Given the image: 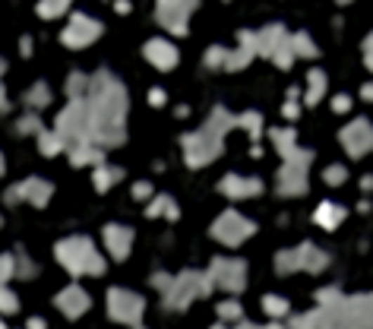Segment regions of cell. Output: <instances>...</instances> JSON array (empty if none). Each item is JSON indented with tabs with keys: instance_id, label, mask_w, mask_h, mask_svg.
<instances>
[{
	"instance_id": "5bb4252c",
	"label": "cell",
	"mask_w": 373,
	"mask_h": 329,
	"mask_svg": "<svg viewBox=\"0 0 373 329\" xmlns=\"http://www.w3.org/2000/svg\"><path fill=\"white\" fill-rule=\"evenodd\" d=\"M143 54L149 57V63H155L158 70H174L177 67V48L168 41V38H152V41H145Z\"/></svg>"
},
{
	"instance_id": "4316f807",
	"label": "cell",
	"mask_w": 373,
	"mask_h": 329,
	"mask_svg": "<svg viewBox=\"0 0 373 329\" xmlns=\"http://www.w3.org/2000/svg\"><path fill=\"white\" fill-rule=\"evenodd\" d=\"M48 101H51V92L44 82H35V86L25 92V105H32V108H44Z\"/></svg>"
},
{
	"instance_id": "8d00e7d4",
	"label": "cell",
	"mask_w": 373,
	"mask_h": 329,
	"mask_svg": "<svg viewBox=\"0 0 373 329\" xmlns=\"http://www.w3.org/2000/svg\"><path fill=\"white\" fill-rule=\"evenodd\" d=\"M38 130V117L35 114H29V117L19 120V133H35Z\"/></svg>"
},
{
	"instance_id": "6da1fadb",
	"label": "cell",
	"mask_w": 373,
	"mask_h": 329,
	"mask_svg": "<svg viewBox=\"0 0 373 329\" xmlns=\"http://www.w3.org/2000/svg\"><path fill=\"white\" fill-rule=\"evenodd\" d=\"M89 111H92V143L117 146L124 139L126 92L107 73L92 79V105H89Z\"/></svg>"
},
{
	"instance_id": "5b68a950",
	"label": "cell",
	"mask_w": 373,
	"mask_h": 329,
	"mask_svg": "<svg viewBox=\"0 0 373 329\" xmlns=\"http://www.w3.org/2000/svg\"><path fill=\"white\" fill-rule=\"evenodd\" d=\"M256 54L272 57V63H278L282 70L291 67L294 60V51H291V35L284 32V25H266L256 32Z\"/></svg>"
},
{
	"instance_id": "bcb514c9",
	"label": "cell",
	"mask_w": 373,
	"mask_h": 329,
	"mask_svg": "<svg viewBox=\"0 0 373 329\" xmlns=\"http://www.w3.org/2000/svg\"><path fill=\"white\" fill-rule=\"evenodd\" d=\"M360 187H364V190H370V187H373V177H370V174H367V177H364V181H360Z\"/></svg>"
},
{
	"instance_id": "f907efd6",
	"label": "cell",
	"mask_w": 373,
	"mask_h": 329,
	"mask_svg": "<svg viewBox=\"0 0 373 329\" xmlns=\"http://www.w3.org/2000/svg\"><path fill=\"white\" fill-rule=\"evenodd\" d=\"M339 4H341V6H345V4H351V0H339Z\"/></svg>"
},
{
	"instance_id": "7c38bea8",
	"label": "cell",
	"mask_w": 373,
	"mask_h": 329,
	"mask_svg": "<svg viewBox=\"0 0 373 329\" xmlns=\"http://www.w3.org/2000/svg\"><path fill=\"white\" fill-rule=\"evenodd\" d=\"M51 183L41 181V177H29V181L16 183V187H10V193H6V202H16V200H29L35 202V206H44V202L51 200Z\"/></svg>"
},
{
	"instance_id": "4dcf8cb0",
	"label": "cell",
	"mask_w": 373,
	"mask_h": 329,
	"mask_svg": "<svg viewBox=\"0 0 373 329\" xmlns=\"http://www.w3.org/2000/svg\"><path fill=\"white\" fill-rule=\"evenodd\" d=\"M225 60H228V48H218V44H215V48L206 51V63H209L212 70L225 67Z\"/></svg>"
},
{
	"instance_id": "1f68e13d",
	"label": "cell",
	"mask_w": 373,
	"mask_h": 329,
	"mask_svg": "<svg viewBox=\"0 0 373 329\" xmlns=\"http://www.w3.org/2000/svg\"><path fill=\"white\" fill-rule=\"evenodd\" d=\"M345 177H348V168H345V164H329V168L322 171V181H326V183H341Z\"/></svg>"
},
{
	"instance_id": "ac0fdd59",
	"label": "cell",
	"mask_w": 373,
	"mask_h": 329,
	"mask_svg": "<svg viewBox=\"0 0 373 329\" xmlns=\"http://www.w3.org/2000/svg\"><path fill=\"white\" fill-rule=\"evenodd\" d=\"M322 92H326V73H322L320 67H313L307 73V95H303V101H307V105H320Z\"/></svg>"
},
{
	"instance_id": "9c48e42d",
	"label": "cell",
	"mask_w": 373,
	"mask_h": 329,
	"mask_svg": "<svg viewBox=\"0 0 373 329\" xmlns=\"http://www.w3.org/2000/svg\"><path fill=\"white\" fill-rule=\"evenodd\" d=\"M98 35H101L98 19L86 16V13H73V16H70V25L60 35V41L67 44V48H86V44H92Z\"/></svg>"
},
{
	"instance_id": "f1b7e54d",
	"label": "cell",
	"mask_w": 373,
	"mask_h": 329,
	"mask_svg": "<svg viewBox=\"0 0 373 329\" xmlns=\"http://www.w3.org/2000/svg\"><path fill=\"white\" fill-rule=\"evenodd\" d=\"M237 124L244 127V130H250L253 139H259V133H263V117H259L256 111H247L244 117H237Z\"/></svg>"
},
{
	"instance_id": "44dd1931",
	"label": "cell",
	"mask_w": 373,
	"mask_h": 329,
	"mask_svg": "<svg viewBox=\"0 0 373 329\" xmlns=\"http://www.w3.org/2000/svg\"><path fill=\"white\" fill-rule=\"evenodd\" d=\"M120 177H124V171H120V168L98 164V168H95V190H101V193H105V190H111V183L120 181Z\"/></svg>"
},
{
	"instance_id": "ab89813d",
	"label": "cell",
	"mask_w": 373,
	"mask_h": 329,
	"mask_svg": "<svg viewBox=\"0 0 373 329\" xmlns=\"http://www.w3.org/2000/svg\"><path fill=\"white\" fill-rule=\"evenodd\" d=\"M218 314H225V316H237L240 310H237V304H221V307H218Z\"/></svg>"
},
{
	"instance_id": "f6af8a7d",
	"label": "cell",
	"mask_w": 373,
	"mask_h": 329,
	"mask_svg": "<svg viewBox=\"0 0 373 329\" xmlns=\"http://www.w3.org/2000/svg\"><path fill=\"white\" fill-rule=\"evenodd\" d=\"M360 95H364L367 101H373V82H367V86H364V92H360Z\"/></svg>"
},
{
	"instance_id": "603a6c76",
	"label": "cell",
	"mask_w": 373,
	"mask_h": 329,
	"mask_svg": "<svg viewBox=\"0 0 373 329\" xmlns=\"http://www.w3.org/2000/svg\"><path fill=\"white\" fill-rule=\"evenodd\" d=\"M291 51H294V57H316L320 51H316L313 38L307 35V32H297V35H291Z\"/></svg>"
},
{
	"instance_id": "c3c4849f",
	"label": "cell",
	"mask_w": 373,
	"mask_h": 329,
	"mask_svg": "<svg viewBox=\"0 0 373 329\" xmlns=\"http://www.w3.org/2000/svg\"><path fill=\"white\" fill-rule=\"evenodd\" d=\"M4 168H6V164H4V155H0V174H4Z\"/></svg>"
},
{
	"instance_id": "d590c367",
	"label": "cell",
	"mask_w": 373,
	"mask_h": 329,
	"mask_svg": "<svg viewBox=\"0 0 373 329\" xmlns=\"http://www.w3.org/2000/svg\"><path fill=\"white\" fill-rule=\"evenodd\" d=\"M364 63H367V70H373V32L364 38Z\"/></svg>"
},
{
	"instance_id": "83f0119b",
	"label": "cell",
	"mask_w": 373,
	"mask_h": 329,
	"mask_svg": "<svg viewBox=\"0 0 373 329\" xmlns=\"http://www.w3.org/2000/svg\"><path fill=\"white\" fill-rule=\"evenodd\" d=\"M162 212L168 215V219H177V202L171 200V196H158V200L145 209V215H162Z\"/></svg>"
},
{
	"instance_id": "60d3db41",
	"label": "cell",
	"mask_w": 373,
	"mask_h": 329,
	"mask_svg": "<svg viewBox=\"0 0 373 329\" xmlns=\"http://www.w3.org/2000/svg\"><path fill=\"white\" fill-rule=\"evenodd\" d=\"M149 101H152V105H164V92H162V89H152V95H149Z\"/></svg>"
},
{
	"instance_id": "f35d334b",
	"label": "cell",
	"mask_w": 373,
	"mask_h": 329,
	"mask_svg": "<svg viewBox=\"0 0 373 329\" xmlns=\"http://www.w3.org/2000/svg\"><path fill=\"white\" fill-rule=\"evenodd\" d=\"M149 193H152V187H149V183H143V181H139L136 187H133V196H136V200H145Z\"/></svg>"
},
{
	"instance_id": "7dc6e473",
	"label": "cell",
	"mask_w": 373,
	"mask_h": 329,
	"mask_svg": "<svg viewBox=\"0 0 373 329\" xmlns=\"http://www.w3.org/2000/svg\"><path fill=\"white\" fill-rule=\"evenodd\" d=\"M29 329H44V323H41V320H32V323H29Z\"/></svg>"
},
{
	"instance_id": "f546056e",
	"label": "cell",
	"mask_w": 373,
	"mask_h": 329,
	"mask_svg": "<svg viewBox=\"0 0 373 329\" xmlns=\"http://www.w3.org/2000/svg\"><path fill=\"white\" fill-rule=\"evenodd\" d=\"M86 86H89L86 76H82V73H73V76L67 79V95H70V98H79V95L86 92Z\"/></svg>"
},
{
	"instance_id": "836d02e7",
	"label": "cell",
	"mask_w": 373,
	"mask_h": 329,
	"mask_svg": "<svg viewBox=\"0 0 373 329\" xmlns=\"http://www.w3.org/2000/svg\"><path fill=\"white\" fill-rule=\"evenodd\" d=\"M13 272H16V259L6 257V253H4V257H0V285H4L6 278L13 276Z\"/></svg>"
},
{
	"instance_id": "30bf717a",
	"label": "cell",
	"mask_w": 373,
	"mask_h": 329,
	"mask_svg": "<svg viewBox=\"0 0 373 329\" xmlns=\"http://www.w3.org/2000/svg\"><path fill=\"white\" fill-rule=\"evenodd\" d=\"M107 310H111V316L117 323H139V316H143V297L133 295V291H124V288H111V295H107Z\"/></svg>"
},
{
	"instance_id": "277c9868",
	"label": "cell",
	"mask_w": 373,
	"mask_h": 329,
	"mask_svg": "<svg viewBox=\"0 0 373 329\" xmlns=\"http://www.w3.org/2000/svg\"><path fill=\"white\" fill-rule=\"evenodd\" d=\"M57 133L63 136V143L79 146V143H92V111L82 98H73L57 117ZM95 146V143H92Z\"/></svg>"
},
{
	"instance_id": "8fae6325",
	"label": "cell",
	"mask_w": 373,
	"mask_h": 329,
	"mask_svg": "<svg viewBox=\"0 0 373 329\" xmlns=\"http://www.w3.org/2000/svg\"><path fill=\"white\" fill-rule=\"evenodd\" d=\"M339 136H341V146L348 149V155H354V158L367 155V152L373 149V127L367 124L364 117L351 120V124H348Z\"/></svg>"
},
{
	"instance_id": "816d5d0a",
	"label": "cell",
	"mask_w": 373,
	"mask_h": 329,
	"mask_svg": "<svg viewBox=\"0 0 373 329\" xmlns=\"http://www.w3.org/2000/svg\"><path fill=\"white\" fill-rule=\"evenodd\" d=\"M0 329H6V326H4V323H0Z\"/></svg>"
},
{
	"instance_id": "ee69618b",
	"label": "cell",
	"mask_w": 373,
	"mask_h": 329,
	"mask_svg": "<svg viewBox=\"0 0 373 329\" xmlns=\"http://www.w3.org/2000/svg\"><path fill=\"white\" fill-rule=\"evenodd\" d=\"M284 117H297V108H294V101H288V105H284Z\"/></svg>"
},
{
	"instance_id": "d6986e66",
	"label": "cell",
	"mask_w": 373,
	"mask_h": 329,
	"mask_svg": "<svg viewBox=\"0 0 373 329\" xmlns=\"http://www.w3.org/2000/svg\"><path fill=\"white\" fill-rule=\"evenodd\" d=\"M313 219H316V225H322V228H335V225H341V219H345V209L335 206V202H320Z\"/></svg>"
},
{
	"instance_id": "e575fe53",
	"label": "cell",
	"mask_w": 373,
	"mask_h": 329,
	"mask_svg": "<svg viewBox=\"0 0 373 329\" xmlns=\"http://www.w3.org/2000/svg\"><path fill=\"white\" fill-rule=\"evenodd\" d=\"M332 111L335 114L351 111V98H348V95H335V98H332Z\"/></svg>"
},
{
	"instance_id": "b9f144b4",
	"label": "cell",
	"mask_w": 373,
	"mask_h": 329,
	"mask_svg": "<svg viewBox=\"0 0 373 329\" xmlns=\"http://www.w3.org/2000/svg\"><path fill=\"white\" fill-rule=\"evenodd\" d=\"M10 111V101H6V92H4V86H0V114H6Z\"/></svg>"
},
{
	"instance_id": "d4e9b609",
	"label": "cell",
	"mask_w": 373,
	"mask_h": 329,
	"mask_svg": "<svg viewBox=\"0 0 373 329\" xmlns=\"http://www.w3.org/2000/svg\"><path fill=\"white\" fill-rule=\"evenodd\" d=\"M272 146H275V149L288 158L291 152L297 149V139H294V133H291V130H272Z\"/></svg>"
},
{
	"instance_id": "cb8c5ba5",
	"label": "cell",
	"mask_w": 373,
	"mask_h": 329,
	"mask_svg": "<svg viewBox=\"0 0 373 329\" xmlns=\"http://www.w3.org/2000/svg\"><path fill=\"white\" fill-rule=\"evenodd\" d=\"M253 57H256V51L253 48H244V44H240L237 51H228V60H225V70H244L247 63L253 60Z\"/></svg>"
},
{
	"instance_id": "7402d4cb",
	"label": "cell",
	"mask_w": 373,
	"mask_h": 329,
	"mask_svg": "<svg viewBox=\"0 0 373 329\" xmlns=\"http://www.w3.org/2000/svg\"><path fill=\"white\" fill-rule=\"evenodd\" d=\"M70 4H73V0H38L35 13L41 19H57V16H63V13L70 10Z\"/></svg>"
},
{
	"instance_id": "8992f818",
	"label": "cell",
	"mask_w": 373,
	"mask_h": 329,
	"mask_svg": "<svg viewBox=\"0 0 373 329\" xmlns=\"http://www.w3.org/2000/svg\"><path fill=\"white\" fill-rule=\"evenodd\" d=\"M310 152L307 149H294L288 158H284L282 171H278V190L284 196L294 193H307V168H310Z\"/></svg>"
},
{
	"instance_id": "e0dca14e",
	"label": "cell",
	"mask_w": 373,
	"mask_h": 329,
	"mask_svg": "<svg viewBox=\"0 0 373 329\" xmlns=\"http://www.w3.org/2000/svg\"><path fill=\"white\" fill-rule=\"evenodd\" d=\"M57 307H60L67 316H79L82 310L89 307V295L82 288H76V285L73 288H63L60 295H57Z\"/></svg>"
},
{
	"instance_id": "d6a6232c",
	"label": "cell",
	"mask_w": 373,
	"mask_h": 329,
	"mask_svg": "<svg viewBox=\"0 0 373 329\" xmlns=\"http://www.w3.org/2000/svg\"><path fill=\"white\" fill-rule=\"evenodd\" d=\"M16 307H19L16 295H13V291H6L4 285H0V310H4V314H13Z\"/></svg>"
},
{
	"instance_id": "74e56055",
	"label": "cell",
	"mask_w": 373,
	"mask_h": 329,
	"mask_svg": "<svg viewBox=\"0 0 373 329\" xmlns=\"http://www.w3.org/2000/svg\"><path fill=\"white\" fill-rule=\"evenodd\" d=\"M266 310H269V314H284V301H278V297H266Z\"/></svg>"
},
{
	"instance_id": "ffe728a7",
	"label": "cell",
	"mask_w": 373,
	"mask_h": 329,
	"mask_svg": "<svg viewBox=\"0 0 373 329\" xmlns=\"http://www.w3.org/2000/svg\"><path fill=\"white\" fill-rule=\"evenodd\" d=\"M70 158H73V164H101V152L92 143L70 146Z\"/></svg>"
},
{
	"instance_id": "484cf974",
	"label": "cell",
	"mask_w": 373,
	"mask_h": 329,
	"mask_svg": "<svg viewBox=\"0 0 373 329\" xmlns=\"http://www.w3.org/2000/svg\"><path fill=\"white\" fill-rule=\"evenodd\" d=\"M63 146H67V143H63V136H60L57 130H54V133H44V130H41V136H38V149H41L44 155H57Z\"/></svg>"
},
{
	"instance_id": "7bdbcfd3",
	"label": "cell",
	"mask_w": 373,
	"mask_h": 329,
	"mask_svg": "<svg viewBox=\"0 0 373 329\" xmlns=\"http://www.w3.org/2000/svg\"><path fill=\"white\" fill-rule=\"evenodd\" d=\"M114 10H117V13H130V0H117V4H114Z\"/></svg>"
},
{
	"instance_id": "9a60e30c",
	"label": "cell",
	"mask_w": 373,
	"mask_h": 329,
	"mask_svg": "<svg viewBox=\"0 0 373 329\" xmlns=\"http://www.w3.org/2000/svg\"><path fill=\"white\" fill-rule=\"evenodd\" d=\"M212 276L218 278L225 288L237 291L240 285H244V278H247V269H244V263H237V259H215V263H212Z\"/></svg>"
},
{
	"instance_id": "52a82bcc",
	"label": "cell",
	"mask_w": 373,
	"mask_h": 329,
	"mask_svg": "<svg viewBox=\"0 0 373 329\" xmlns=\"http://www.w3.org/2000/svg\"><path fill=\"white\" fill-rule=\"evenodd\" d=\"M253 231H256V225H253L250 219H244L240 212H221L218 221L212 225V234L221 240V244H228V247H234V244H240V240H247Z\"/></svg>"
},
{
	"instance_id": "2e32d148",
	"label": "cell",
	"mask_w": 373,
	"mask_h": 329,
	"mask_svg": "<svg viewBox=\"0 0 373 329\" xmlns=\"http://www.w3.org/2000/svg\"><path fill=\"white\" fill-rule=\"evenodd\" d=\"M105 244L114 259H124L133 247V231L126 225H107L105 228Z\"/></svg>"
},
{
	"instance_id": "4fadbf2b",
	"label": "cell",
	"mask_w": 373,
	"mask_h": 329,
	"mask_svg": "<svg viewBox=\"0 0 373 329\" xmlns=\"http://www.w3.org/2000/svg\"><path fill=\"white\" fill-rule=\"evenodd\" d=\"M218 190L231 200H247V196H259L263 193V181L259 177H240V174H228L221 177Z\"/></svg>"
},
{
	"instance_id": "3957f363",
	"label": "cell",
	"mask_w": 373,
	"mask_h": 329,
	"mask_svg": "<svg viewBox=\"0 0 373 329\" xmlns=\"http://www.w3.org/2000/svg\"><path fill=\"white\" fill-rule=\"evenodd\" d=\"M57 259L63 263V269H70L73 276H101L105 272V259L98 257V250L92 247L89 238H67L57 244Z\"/></svg>"
},
{
	"instance_id": "7a4b0ae2",
	"label": "cell",
	"mask_w": 373,
	"mask_h": 329,
	"mask_svg": "<svg viewBox=\"0 0 373 329\" xmlns=\"http://www.w3.org/2000/svg\"><path fill=\"white\" fill-rule=\"evenodd\" d=\"M234 124H237V120H234L225 108H215L212 117L202 124V130L183 136V152H187V162L193 164V168L212 162V158L221 152V139H225V133L231 130Z\"/></svg>"
},
{
	"instance_id": "ba28073f",
	"label": "cell",
	"mask_w": 373,
	"mask_h": 329,
	"mask_svg": "<svg viewBox=\"0 0 373 329\" xmlns=\"http://www.w3.org/2000/svg\"><path fill=\"white\" fill-rule=\"evenodd\" d=\"M199 0H158V22L171 32V35H183L190 22V13L196 10Z\"/></svg>"
},
{
	"instance_id": "681fc988",
	"label": "cell",
	"mask_w": 373,
	"mask_h": 329,
	"mask_svg": "<svg viewBox=\"0 0 373 329\" xmlns=\"http://www.w3.org/2000/svg\"><path fill=\"white\" fill-rule=\"evenodd\" d=\"M4 70H6V63H4V60H0V76H4Z\"/></svg>"
}]
</instances>
